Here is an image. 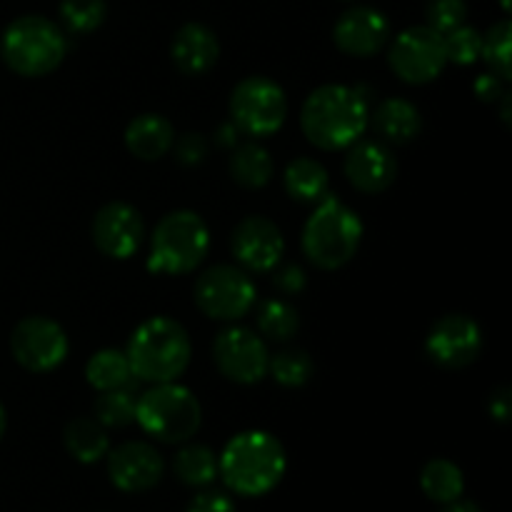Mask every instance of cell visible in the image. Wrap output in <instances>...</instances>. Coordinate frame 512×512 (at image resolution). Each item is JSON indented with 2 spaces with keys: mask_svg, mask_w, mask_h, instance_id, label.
I'll return each mask as SVG.
<instances>
[{
  "mask_svg": "<svg viewBox=\"0 0 512 512\" xmlns=\"http://www.w3.org/2000/svg\"><path fill=\"white\" fill-rule=\"evenodd\" d=\"M370 105L348 85H320L300 108L303 135L320 150H343L363 138Z\"/></svg>",
  "mask_w": 512,
  "mask_h": 512,
  "instance_id": "1",
  "label": "cell"
},
{
  "mask_svg": "<svg viewBox=\"0 0 512 512\" xmlns=\"http://www.w3.org/2000/svg\"><path fill=\"white\" fill-rule=\"evenodd\" d=\"M288 458L275 435L265 430L238 433L218 458V473L225 485L243 498H260L283 480Z\"/></svg>",
  "mask_w": 512,
  "mask_h": 512,
  "instance_id": "2",
  "label": "cell"
},
{
  "mask_svg": "<svg viewBox=\"0 0 512 512\" xmlns=\"http://www.w3.org/2000/svg\"><path fill=\"white\" fill-rule=\"evenodd\" d=\"M125 355H128L135 380L158 385L173 383L188 370L193 348L178 320L150 318L130 335Z\"/></svg>",
  "mask_w": 512,
  "mask_h": 512,
  "instance_id": "3",
  "label": "cell"
},
{
  "mask_svg": "<svg viewBox=\"0 0 512 512\" xmlns=\"http://www.w3.org/2000/svg\"><path fill=\"white\" fill-rule=\"evenodd\" d=\"M363 243V220L338 198H323L303 228V253L315 268L338 270L355 258Z\"/></svg>",
  "mask_w": 512,
  "mask_h": 512,
  "instance_id": "4",
  "label": "cell"
},
{
  "mask_svg": "<svg viewBox=\"0 0 512 512\" xmlns=\"http://www.w3.org/2000/svg\"><path fill=\"white\" fill-rule=\"evenodd\" d=\"M68 38L53 20L43 15H23L3 30L0 55L13 73L23 78H43L63 63Z\"/></svg>",
  "mask_w": 512,
  "mask_h": 512,
  "instance_id": "5",
  "label": "cell"
},
{
  "mask_svg": "<svg viewBox=\"0 0 512 512\" xmlns=\"http://www.w3.org/2000/svg\"><path fill=\"white\" fill-rule=\"evenodd\" d=\"M210 250V230L195 210H173L155 225L148 270L155 275H185L198 268Z\"/></svg>",
  "mask_w": 512,
  "mask_h": 512,
  "instance_id": "6",
  "label": "cell"
},
{
  "mask_svg": "<svg viewBox=\"0 0 512 512\" xmlns=\"http://www.w3.org/2000/svg\"><path fill=\"white\" fill-rule=\"evenodd\" d=\"M203 410L193 390L173 383H158L138 395L135 423L160 443H188L200 428Z\"/></svg>",
  "mask_w": 512,
  "mask_h": 512,
  "instance_id": "7",
  "label": "cell"
},
{
  "mask_svg": "<svg viewBox=\"0 0 512 512\" xmlns=\"http://www.w3.org/2000/svg\"><path fill=\"white\" fill-rule=\"evenodd\" d=\"M230 118L245 135L253 138L275 135L288 118L285 90L265 75H250L240 80L230 95Z\"/></svg>",
  "mask_w": 512,
  "mask_h": 512,
  "instance_id": "8",
  "label": "cell"
},
{
  "mask_svg": "<svg viewBox=\"0 0 512 512\" xmlns=\"http://www.w3.org/2000/svg\"><path fill=\"white\" fill-rule=\"evenodd\" d=\"M195 305L200 313L213 320H233L245 318L255 303V285L243 268L235 265H213L198 275L193 288Z\"/></svg>",
  "mask_w": 512,
  "mask_h": 512,
  "instance_id": "9",
  "label": "cell"
},
{
  "mask_svg": "<svg viewBox=\"0 0 512 512\" xmlns=\"http://www.w3.org/2000/svg\"><path fill=\"white\" fill-rule=\"evenodd\" d=\"M388 63L403 83H430L448 65L445 38L428 25H413L393 40L388 50Z\"/></svg>",
  "mask_w": 512,
  "mask_h": 512,
  "instance_id": "10",
  "label": "cell"
},
{
  "mask_svg": "<svg viewBox=\"0 0 512 512\" xmlns=\"http://www.w3.org/2000/svg\"><path fill=\"white\" fill-rule=\"evenodd\" d=\"M68 335L55 320L43 315L23 318L10 335V353L20 368L30 373L55 370L68 355Z\"/></svg>",
  "mask_w": 512,
  "mask_h": 512,
  "instance_id": "11",
  "label": "cell"
},
{
  "mask_svg": "<svg viewBox=\"0 0 512 512\" xmlns=\"http://www.w3.org/2000/svg\"><path fill=\"white\" fill-rule=\"evenodd\" d=\"M213 360L223 378L240 385H253L268 375L270 353L265 340L253 330L230 325L215 338Z\"/></svg>",
  "mask_w": 512,
  "mask_h": 512,
  "instance_id": "12",
  "label": "cell"
},
{
  "mask_svg": "<svg viewBox=\"0 0 512 512\" xmlns=\"http://www.w3.org/2000/svg\"><path fill=\"white\" fill-rule=\"evenodd\" d=\"M425 353L445 370L468 368L483 353L480 325L463 313L443 315L425 338Z\"/></svg>",
  "mask_w": 512,
  "mask_h": 512,
  "instance_id": "13",
  "label": "cell"
},
{
  "mask_svg": "<svg viewBox=\"0 0 512 512\" xmlns=\"http://www.w3.org/2000/svg\"><path fill=\"white\" fill-rule=\"evenodd\" d=\"M93 243L103 255L113 260H128L138 253L145 238V223L138 208L123 200L103 205L93 218Z\"/></svg>",
  "mask_w": 512,
  "mask_h": 512,
  "instance_id": "14",
  "label": "cell"
},
{
  "mask_svg": "<svg viewBox=\"0 0 512 512\" xmlns=\"http://www.w3.org/2000/svg\"><path fill=\"white\" fill-rule=\"evenodd\" d=\"M233 255L245 273H270L285 253V238L265 215H248L233 230Z\"/></svg>",
  "mask_w": 512,
  "mask_h": 512,
  "instance_id": "15",
  "label": "cell"
},
{
  "mask_svg": "<svg viewBox=\"0 0 512 512\" xmlns=\"http://www.w3.org/2000/svg\"><path fill=\"white\" fill-rule=\"evenodd\" d=\"M163 473V455L140 440L118 445L113 453H108V475L123 493H145L163 480Z\"/></svg>",
  "mask_w": 512,
  "mask_h": 512,
  "instance_id": "16",
  "label": "cell"
},
{
  "mask_svg": "<svg viewBox=\"0 0 512 512\" xmlns=\"http://www.w3.org/2000/svg\"><path fill=\"white\" fill-rule=\"evenodd\" d=\"M333 40L338 50L353 58H370L378 55L390 40V23L378 8L355 5L345 10L333 28Z\"/></svg>",
  "mask_w": 512,
  "mask_h": 512,
  "instance_id": "17",
  "label": "cell"
},
{
  "mask_svg": "<svg viewBox=\"0 0 512 512\" xmlns=\"http://www.w3.org/2000/svg\"><path fill=\"white\" fill-rule=\"evenodd\" d=\"M343 168L345 178L355 190L378 195L395 183L398 160L390 153L388 145L378 143V140H358L350 145Z\"/></svg>",
  "mask_w": 512,
  "mask_h": 512,
  "instance_id": "18",
  "label": "cell"
},
{
  "mask_svg": "<svg viewBox=\"0 0 512 512\" xmlns=\"http://www.w3.org/2000/svg\"><path fill=\"white\" fill-rule=\"evenodd\" d=\"M220 43L203 23H185L170 43V58L183 75H203L218 63Z\"/></svg>",
  "mask_w": 512,
  "mask_h": 512,
  "instance_id": "19",
  "label": "cell"
},
{
  "mask_svg": "<svg viewBox=\"0 0 512 512\" xmlns=\"http://www.w3.org/2000/svg\"><path fill=\"white\" fill-rule=\"evenodd\" d=\"M175 143V130L165 115L143 113L125 128V145L140 160H160Z\"/></svg>",
  "mask_w": 512,
  "mask_h": 512,
  "instance_id": "20",
  "label": "cell"
},
{
  "mask_svg": "<svg viewBox=\"0 0 512 512\" xmlns=\"http://www.w3.org/2000/svg\"><path fill=\"white\" fill-rule=\"evenodd\" d=\"M373 128L388 143L405 145L418 138L420 130H423V118H420V110L408 100L388 98L375 108Z\"/></svg>",
  "mask_w": 512,
  "mask_h": 512,
  "instance_id": "21",
  "label": "cell"
},
{
  "mask_svg": "<svg viewBox=\"0 0 512 512\" xmlns=\"http://www.w3.org/2000/svg\"><path fill=\"white\" fill-rule=\"evenodd\" d=\"M285 190L293 200L300 203H315L328 195L330 188V175L323 163L313 158H295L293 163L285 168L283 175Z\"/></svg>",
  "mask_w": 512,
  "mask_h": 512,
  "instance_id": "22",
  "label": "cell"
},
{
  "mask_svg": "<svg viewBox=\"0 0 512 512\" xmlns=\"http://www.w3.org/2000/svg\"><path fill=\"white\" fill-rule=\"evenodd\" d=\"M65 448L80 463H98L108 455V433L95 418H75L65 428Z\"/></svg>",
  "mask_w": 512,
  "mask_h": 512,
  "instance_id": "23",
  "label": "cell"
},
{
  "mask_svg": "<svg viewBox=\"0 0 512 512\" xmlns=\"http://www.w3.org/2000/svg\"><path fill=\"white\" fill-rule=\"evenodd\" d=\"M273 158L258 143H245L230 155V175L243 188H263L273 178Z\"/></svg>",
  "mask_w": 512,
  "mask_h": 512,
  "instance_id": "24",
  "label": "cell"
},
{
  "mask_svg": "<svg viewBox=\"0 0 512 512\" xmlns=\"http://www.w3.org/2000/svg\"><path fill=\"white\" fill-rule=\"evenodd\" d=\"M420 488H423V493L433 503H455V500H460V495L465 490L463 470L455 463H450V460H430L423 468V473H420Z\"/></svg>",
  "mask_w": 512,
  "mask_h": 512,
  "instance_id": "25",
  "label": "cell"
},
{
  "mask_svg": "<svg viewBox=\"0 0 512 512\" xmlns=\"http://www.w3.org/2000/svg\"><path fill=\"white\" fill-rule=\"evenodd\" d=\"M85 380H88L98 393H103V390H113L120 388V385L133 383L135 378L133 370H130L128 355H125L123 350L105 348L98 350V353L88 360V365H85Z\"/></svg>",
  "mask_w": 512,
  "mask_h": 512,
  "instance_id": "26",
  "label": "cell"
},
{
  "mask_svg": "<svg viewBox=\"0 0 512 512\" xmlns=\"http://www.w3.org/2000/svg\"><path fill=\"white\" fill-rule=\"evenodd\" d=\"M173 470L180 483L190 488H205L218 478V458L208 445L190 443L178 450L173 460Z\"/></svg>",
  "mask_w": 512,
  "mask_h": 512,
  "instance_id": "27",
  "label": "cell"
},
{
  "mask_svg": "<svg viewBox=\"0 0 512 512\" xmlns=\"http://www.w3.org/2000/svg\"><path fill=\"white\" fill-rule=\"evenodd\" d=\"M135 405H138V393L135 383L120 385V388L103 390L95 400V420L103 428H125L135 420Z\"/></svg>",
  "mask_w": 512,
  "mask_h": 512,
  "instance_id": "28",
  "label": "cell"
},
{
  "mask_svg": "<svg viewBox=\"0 0 512 512\" xmlns=\"http://www.w3.org/2000/svg\"><path fill=\"white\" fill-rule=\"evenodd\" d=\"M258 328L268 340L285 343L298 333L300 315L285 300H265L258 310Z\"/></svg>",
  "mask_w": 512,
  "mask_h": 512,
  "instance_id": "29",
  "label": "cell"
},
{
  "mask_svg": "<svg viewBox=\"0 0 512 512\" xmlns=\"http://www.w3.org/2000/svg\"><path fill=\"white\" fill-rule=\"evenodd\" d=\"M268 373L278 380L285 388H300V385L308 383L315 373L313 358H310L305 350L300 348H288L280 350L270 358Z\"/></svg>",
  "mask_w": 512,
  "mask_h": 512,
  "instance_id": "30",
  "label": "cell"
},
{
  "mask_svg": "<svg viewBox=\"0 0 512 512\" xmlns=\"http://www.w3.org/2000/svg\"><path fill=\"white\" fill-rule=\"evenodd\" d=\"M485 63L493 68V73L498 78L510 80L512 78V25L510 20H500L495 23L488 33L483 35V48H480Z\"/></svg>",
  "mask_w": 512,
  "mask_h": 512,
  "instance_id": "31",
  "label": "cell"
},
{
  "mask_svg": "<svg viewBox=\"0 0 512 512\" xmlns=\"http://www.w3.org/2000/svg\"><path fill=\"white\" fill-rule=\"evenodd\" d=\"M105 15H108L105 0H63L60 3V20L70 33H93L103 25Z\"/></svg>",
  "mask_w": 512,
  "mask_h": 512,
  "instance_id": "32",
  "label": "cell"
},
{
  "mask_svg": "<svg viewBox=\"0 0 512 512\" xmlns=\"http://www.w3.org/2000/svg\"><path fill=\"white\" fill-rule=\"evenodd\" d=\"M445 38V53H448V63L453 60L455 65H473L480 58V48H483V35L475 30L473 25H460V28L450 30L443 35Z\"/></svg>",
  "mask_w": 512,
  "mask_h": 512,
  "instance_id": "33",
  "label": "cell"
},
{
  "mask_svg": "<svg viewBox=\"0 0 512 512\" xmlns=\"http://www.w3.org/2000/svg\"><path fill=\"white\" fill-rule=\"evenodd\" d=\"M425 18H428V28L445 35L465 25V20H468V3L465 0H428Z\"/></svg>",
  "mask_w": 512,
  "mask_h": 512,
  "instance_id": "34",
  "label": "cell"
},
{
  "mask_svg": "<svg viewBox=\"0 0 512 512\" xmlns=\"http://www.w3.org/2000/svg\"><path fill=\"white\" fill-rule=\"evenodd\" d=\"M175 155L183 165H198L203 163L208 155V140L203 133H185L183 138L175 140Z\"/></svg>",
  "mask_w": 512,
  "mask_h": 512,
  "instance_id": "35",
  "label": "cell"
},
{
  "mask_svg": "<svg viewBox=\"0 0 512 512\" xmlns=\"http://www.w3.org/2000/svg\"><path fill=\"white\" fill-rule=\"evenodd\" d=\"M188 512H235V505L225 493L205 490V493L195 495L193 503L188 505Z\"/></svg>",
  "mask_w": 512,
  "mask_h": 512,
  "instance_id": "36",
  "label": "cell"
},
{
  "mask_svg": "<svg viewBox=\"0 0 512 512\" xmlns=\"http://www.w3.org/2000/svg\"><path fill=\"white\" fill-rule=\"evenodd\" d=\"M273 283L280 293L285 295H298L305 290V273L298 265H285V268L275 270Z\"/></svg>",
  "mask_w": 512,
  "mask_h": 512,
  "instance_id": "37",
  "label": "cell"
},
{
  "mask_svg": "<svg viewBox=\"0 0 512 512\" xmlns=\"http://www.w3.org/2000/svg\"><path fill=\"white\" fill-rule=\"evenodd\" d=\"M503 83L505 80L498 78L495 73H483V75H478V80L473 83V90H475V95L483 100V103H495L498 98H503V93H505Z\"/></svg>",
  "mask_w": 512,
  "mask_h": 512,
  "instance_id": "38",
  "label": "cell"
},
{
  "mask_svg": "<svg viewBox=\"0 0 512 512\" xmlns=\"http://www.w3.org/2000/svg\"><path fill=\"white\" fill-rule=\"evenodd\" d=\"M488 410H490V418L500 420V423H508L510 413H512V393L510 388H498L490 393L488 400Z\"/></svg>",
  "mask_w": 512,
  "mask_h": 512,
  "instance_id": "39",
  "label": "cell"
},
{
  "mask_svg": "<svg viewBox=\"0 0 512 512\" xmlns=\"http://www.w3.org/2000/svg\"><path fill=\"white\" fill-rule=\"evenodd\" d=\"M440 512H483L475 503H468V500H455V503H448Z\"/></svg>",
  "mask_w": 512,
  "mask_h": 512,
  "instance_id": "40",
  "label": "cell"
},
{
  "mask_svg": "<svg viewBox=\"0 0 512 512\" xmlns=\"http://www.w3.org/2000/svg\"><path fill=\"white\" fill-rule=\"evenodd\" d=\"M5 425H8V420H5V408L3 403H0V438L5 435Z\"/></svg>",
  "mask_w": 512,
  "mask_h": 512,
  "instance_id": "41",
  "label": "cell"
},
{
  "mask_svg": "<svg viewBox=\"0 0 512 512\" xmlns=\"http://www.w3.org/2000/svg\"><path fill=\"white\" fill-rule=\"evenodd\" d=\"M500 5H503V10H505V13H508V10H510V0H500Z\"/></svg>",
  "mask_w": 512,
  "mask_h": 512,
  "instance_id": "42",
  "label": "cell"
}]
</instances>
